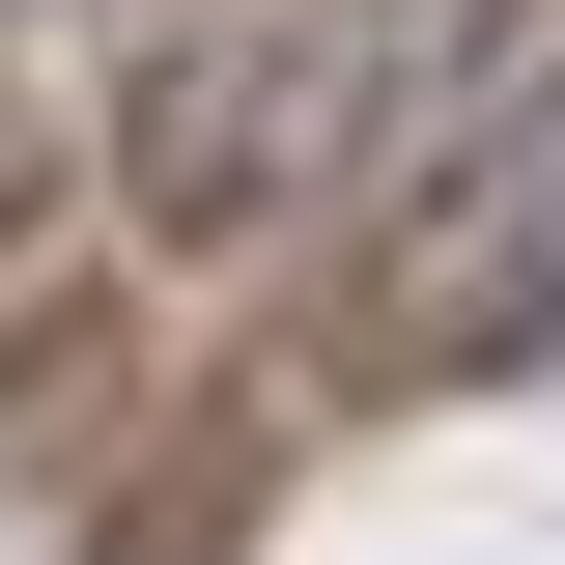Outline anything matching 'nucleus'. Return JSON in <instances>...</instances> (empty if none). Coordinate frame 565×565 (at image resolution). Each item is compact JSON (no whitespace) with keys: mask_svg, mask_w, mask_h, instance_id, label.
Wrapping results in <instances>:
<instances>
[{"mask_svg":"<svg viewBox=\"0 0 565 565\" xmlns=\"http://www.w3.org/2000/svg\"><path fill=\"white\" fill-rule=\"evenodd\" d=\"M396 311H424L452 367H537V340H565V57H509V85H481V141L424 170Z\"/></svg>","mask_w":565,"mask_h":565,"instance_id":"nucleus-1","label":"nucleus"}]
</instances>
